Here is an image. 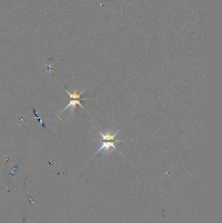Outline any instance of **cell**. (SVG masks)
Returning <instances> with one entry per match:
<instances>
[{"instance_id": "cell-2", "label": "cell", "mask_w": 222, "mask_h": 223, "mask_svg": "<svg viewBox=\"0 0 222 223\" xmlns=\"http://www.w3.org/2000/svg\"><path fill=\"white\" fill-rule=\"evenodd\" d=\"M120 131L118 130L115 133H111L110 132H107L106 134H103L102 132H99V134H100L101 137H102V140H100V142H104V141H115L116 140H115V137H116V135L119 133Z\"/></svg>"}, {"instance_id": "cell-1", "label": "cell", "mask_w": 222, "mask_h": 223, "mask_svg": "<svg viewBox=\"0 0 222 223\" xmlns=\"http://www.w3.org/2000/svg\"><path fill=\"white\" fill-rule=\"evenodd\" d=\"M125 140H117L116 141L113 142H100L102 143V145L98 149V150L94 154L93 156L96 155L98 152H100L101 150H104L105 151H107V153H110L111 151L113 150H117V147L115 145L116 142H125Z\"/></svg>"}, {"instance_id": "cell-3", "label": "cell", "mask_w": 222, "mask_h": 223, "mask_svg": "<svg viewBox=\"0 0 222 223\" xmlns=\"http://www.w3.org/2000/svg\"><path fill=\"white\" fill-rule=\"evenodd\" d=\"M76 105H79V106L82 107L83 109H85L84 107L83 106V105H82V104H81V103H80V99H75V100H72L70 101V103H69L68 105H67V106L63 110V111H65L66 109H68V108H69V107H72V110H73L74 109H75V108H76Z\"/></svg>"}]
</instances>
